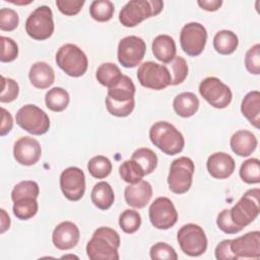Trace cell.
<instances>
[{
  "label": "cell",
  "instance_id": "6da1fadb",
  "mask_svg": "<svg viewBox=\"0 0 260 260\" xmlns=\"http://www.w3.org/2000/svg\"><path fill=\"white\" fill-rule=\"evenodd\" d=\"M119 234L108 226L96 229L86 245V254L90 260H118L120 247Z\"/></svg>",
  "mask_w": 260,
  "mask_h": 260
},
{
  "label": "cell",
  "instance_id": "7a4b0ae2",
  "mask_svg": "<svg viewBox=\"0 0 260 260\" xmlns=\"http://www.w3.org/2000/svg\"><path fill=\"white\" fill-rule=\"evenodd\" d=\"M135 85L130 77L123 75L120 81L108 88L106 107L108 112L116 117H127L134 110Z\"/></svg>",
  "mask_w": 260,
  "mask_h": 260
},
{
  "label": "cell",
  "instance_id": "3957f363",
  "mask_svg": "<svg viewBox=\"0 0 260 260\" xmlns=\"http://www.w3.org/2000/svg\"><path fill=\"white\" fill-rule=\"evenodd\" d=\"M149 139L154 146L169 155L180 153L185 146L182 133L167 121L155 122L150 127Z\"/></svg>",
  "mask_w": 260,
  "mask_h": 260
},
{
  "label": "cell",
  "instance_id": "277c9868",
  "mask_svg": "<svg viewBox=\"0 0 260 260\" xmlns=\"http://www.w3.org/2000/svg\"><path fill=\"white\" fill-rule=\"evenodd\" d=\"M164 2L160 0H131L119 13V20L126 27H133L144 19L159 14Z\"/></svg>",
  "mask_w": 260,
  "mask_h": 260
},
{
  "label": "cell",
  "instance_id": "5b68a950",
  "mask_svg": "<svg viewBox=\"0 0 260 260\" xmlns=\"http://www.w3.org/2000/svg\"><path fill=\"white\" fill-rule=\"evenodd\" d=\"M56 63L71 77L82 76L88 67V60L84 52L74 44H65L56 53Z\"/></svg>",
  "mask_w": 260,
  "mask_h": 260
},
{
  "label": "cell",
  "instance_id": "8992f818",
  "mask_svg": "<svg viewBox=\"0 0 260 260\" xmlns=\"http://www.w3.org/2000/svg\"><path fill=\"white\" fill-rule=\"evenodd\" d=\"M260 190L250 189L244 193L240 200L230 209L231 218L242 230L249 225L260 211Z\"/></svg>",
  "mask_w": 260,
  "mask_h": 260
},
{
  "label": "cell",
  "instance_id": "52a82bcc",
  "mask_svg": "<svg viewBox=\"0 0 260 260\" xmlns=\"http://www.w3.org/2000/svg\"><path fill=\"white\" fill-rule=\"evenodd\" d=\"M194 170V162L191 158L181 156L174 159L171 164L168 176L170 190L175 194L186 193L192 185Z\"/></svg>",
  "mask_w": 260,
  "mask_h": 260
},
{
  "label": "cell",
  "instance_id": "ba28073f",
  "mask_svg": "<svg viewBox=\"0 0 260 260\" xmlns=\"http://www.w3.org/2000/svg\"><path fill=\"white\" fill-rule=\"evenodd\" d=\"M16 124L32 135H43L50 128L49 116L36 105L21 107L15 116Z\"/></svg>",
  "mask_w": 260,
  "mask_h": 260
},
{
  "label": "cell",
  "instance_id": "9c48e42d",
  "mask_svg": "<svg viewBox=\"0 0 260 260\" xmlns=\"http://www.w3.org/2000/svg\"><path fill=\"white\" fill-rule=\"evenodd\" d=\"M177 240L181 250L188 256L197 257L207 249V238L203 229L195 223L184 224L178 232Z\"/></svg>",
  "mask_w": 260,
  "mask_h": 260
},
{
  "label": "cell",
  "instance_id": "30bf717a",
  "mask_svg": "<svg viewBox=\"0 0 260 260\" xmlns=\"http://www.w3.org/2000/svg\"><path fill=\"white\" fill-rule=\"evenodd\" d=\"M53 12L49 6L42 5L36 8L25 21L26 34L37 41L49 39L54 32Z\"/></svg>",
  "mask_w": 260,
  "mask_h": 260
},
{
  "label": "cell",
  "instance_id": "8fae6325",
  "mask_svg": "<svg viewBox=\"0 0 260 260\" xmlns=\"http://www.w3.org/2000/svg\"><path fill=\"white\" fill-rule=\"evenodd\" d=\"M139 83L150 89L161 90L171 85L172 76L167 66L152 61L142 63L137 70Z\"/></svg>",
  "mask_w": 260,
  "mask_h": 260
},
{
  "label": "cell",
  "instance_id": "7c38bea8",
  "mask_svg": "<svg viewBox=\"0 0 260 260\" xmlns=\"http://www.w3.org/2000/svg\"><path fill=\"white\" fill-rule=\"evenodd\" d=\"M199 92L201 96L215 109L226 108L233 99L231 88L219 78L214 76L206 77L200 82Z\"/></svg>",
  "mask_w": 260,
  "mask_h": 260
},
{
  "label": "cell",
  "instance_id": "4fadbf2b",
  "mask_svg": "<svg viewBox=\"0 0 260 260\" xmlns=\"http://www.w3.org/2000/svg\"><path fill=\"white\" fill-rule=\"evenodd\" d=\"M206 41V28L199 22H189L181 29V48L188 56L196 57L200 55L205 48Z\"/></svg>",
  "mask_w": 260,
  "mask_h": 260
},
{
  "label": "cell",
  "instance_id": "5bb4252c",
  "mask_svg": "<svg viewBox=\"0 0 260 260\" xmlns=\"http://www.w3.org/2000/svg\"><path fill=\"white\" fill-rule=\"evenodd\" d=\"M149 220L158 230H169L178 220V212L174 203L168 197L156 198L149 206Z\"/></svg>",
  "mask_w": 260,
  "mask_h": 260
},
{
  "label": "cell",
  "instance_id": "9a60e30c",
  "mask_svg": "<svg viewBox=\"0 0 260 260\" xmlns=\"http://www.w3.org/2000/svg\"><path fill=\"white\" fill-rule=\"evenodd\" d=\"M146 51L145 42L136 36L123 38L118 45V61L125 68H133L140 64Z\"/></svg>",
  "mask_w": 260,
  "mask_h": 260
},
{
  "label": "cell",
  "instance_id": "2e32d148",
  "mask_svg": "<svg viewBox=\"0 0 260 260\" xmlns=\"http://www.w3.org/2000/svg\"><path fill=\"white\" fill-rule=\"evenodd\" d=\"M60 188L70 201L80 200L85 192V176L81 169L69 167L60 175Z\"/></svg>",
  "mask_w": 260,
  "mask_h": 260
},
{
  "label": "cell",
  "instance_id": "e0dca14e",
  "mask_svg": "<svg viewBox=\"0 0 260 260\" xmlns=\"http://www.w3.org/2000/svg\"><path fill=\"white\" fill-rule=\"evenodd\" d=\"M231 249L237 259H259L260 233L258 231H254L232 240Z\"/></svg>",
  "mask_w": 260,
  "mask_h": 260
},
{
  "label": "cell",
  "instance_id": "ac0fdd59",
  "mask_svg": "<svg viewBox=\"0 0 260 260\" xmlns=\"http://www.w3.org/2000/svg\"><path fill=\"white\" fill-rule=\"evenodd\" d=\"M42 148L39 141L30 136L20 137L13 146V156L17 162L23 166H32L39 161Z\"/></svg>",
  "mask_w": 260,
  "mask_h": 260
},
{
  "label": "cell",
  "instance_id": "d6986e66",
  "mask_svg": "<svg viewBox=\"0 0 260 260\" xmlns=\"http://www.w3.org/2000/svg\"><path fill=\"white\" fill-rule=\"evenodd\" d=\"M80 233L75 223L72 221H62L53 231L52 241L54 246L59 250H70L74 248L79 241Z\"/></svg>",
  "mask_w": 260,
  "mask_h": 260
},
{
  "label": "cell",
  "instance_id": "ffe728a7",
  "mask_svg": "<svg viewBox=\"0 0 260 260\" xmlns=\"http://www.w3.org/2000/svg\"><path fill=\"white\" fill-rule=\"evenodd\" d=\"M206 168L211 177L222 180L229 178L234 173L236 162L230 154L219 151L209 155Z\"/></svg>",
  "mask_w": 260,
  "mask_h": 260
},
{
  "label": "cell",
  "instance_id": "44dd1931",
  "mask_svg": "<svg viewBox=\"0 0 260 260\" xmlns=\"http://www.w3.org/2000/svg\"><path fill=\"white\" fill-rule=\"evenodd\" d=\"M125 201L134 208H143L152 197V187L147 181L141 180L136 184L128 185L124 190Z\"/></svg>",
  "mask_w": 260,
  "mask_h": 260
},
{
  "label": "cell",
  "instance_id": "7402d4cb",
  "mask_svg": "<svg viewBox=\"0 0 260 260\" xmlns=\"http://www.w3.org/2000/svg\"><path fill=\"white\" fill-rule=\"evenodd\" d=\"M258 144L256 136L248 130H239L233 134L230 140L232 150L239 156H249L254 152Z\"/></svg>",
  "mask_w": 260,
  "mask_h": 260
},
{
  "label": "cell",
  "instance_id": "603a6c76",
  "mask_svg": "<svg viewBox=\"0 0 260 260\" xmlns=\"http://www.w3.org/2000/svg\"><path fill=\"white\" fill-rule=\"evenodd\" d=\"M28 77L30 83L40 89L50 87L55 81V73L53 68L46 62H36L31 65Z\"/></svg>",
  "mask_w": 260,
  "mask_h": 260
},
{
  "label": "cell",
  "instance_id": "cb8c5ba5",
  "mask_svg": "<svg viewBox=\"0 0 260 260\" xmlns=\"http://www.w3.org/2000/svg\"><path fill=\"white\" fill-rule=\"evenodd\" d=\"M152 53L162 63H171L176 57V44L174 39L168 35H158L152 41Z\"/></svg>",
  "mask_w": 260,
  "mask_h": 260
},
{
  "label": "cell",
  "instance_id": "d4e9b609",
  "mask_svg": "<svg viewBox=\"0 0 260 260\" xmlns=\"http://www.w3.org/2000/svg\"><path fill=\"white\" fill-rule=\"evenodd\" d=\"M241 112L246 119L255 127L259 128L260 124V92L253 90L248 92L241 104Z\"/></svg>",
  "mask_w": 260,
  "mask_h": 260
},
{
  "label": "cell",
  "instance_id": "484cf974",
  "mask_svg": "<svg viewBox=\"0 0 260 260\" xmlns=\"http://www.w3.org/2000/svg\"><path fill=\"white\" fill-rule=\"evenodd\" d=\"M173 108L178 116L182 118H189L198 111L199 100L193 92H181L175 96Z\"/></svg>",
  "mask_w": 260,
  "mask_h": 260
},
{
  "label": "cell",
  "instance_id": "4316f807",
  "mask_svg": "<svg viewBox=\"0 0 260 260\" xmlns=\"http://www.w3.org/2000/svg\"><path fill=\"white\" fill-rule=\"evenodd\" d=\"M90 198L94 206L102 210H107L114 203V190L109 183L105 181L99 182L93 186L90 193Z\"/></svg>",
  "mask_w": 260,
  "mask_h": 260
},
{
  "label": "cell",
  "instance_id": "83f0119b",
  "mask_svg": "<svg viewBox=\"0 0 260 260\" xmlns=\"http://www.w3.org/2000/svg\"><path fill=\"white\" fill-rule=\"evenodd\" d=\"M239 45L237 35L229 29H222L215 34L213 38V48L221 55H230L234 53Z\"/></svg>",
  "mask_w": 260,
  "mask_h": 260
},
{
  "label": "cell",
  "instance_id": "f1b7e54d",
  "mask_svg": "<svg viewBox=\"0 0 260 260\" xmlns=\"http://www.w3.org/2000/svg\"><path fill=\"white\" fill-rule=\"evenodd\" d=\"M123 74L121 73L120 68L115 64L111 62L103 63L99 66L96 69L95 77L98 81L108 88L116 85L120 79L122 78Z\"/></svg>",
  "mask_w": 260,
  "mask_h": 260
},
{
  "label": "cell",
  "instance_id": "f546056e",
  "mask_svg": "<svg viewBox=\"0 0 260 260\" xmlns=\"http://www.w3.org/2000/svg\"><path fill=\"white\" fill-rule=\"evenodd\" d=\"M69 101V93L62 87H53L49 89L45 96L47 108L53 112L64 111L67 108Z\"/></svg>",
  "mask_w": 260,
  "mask_h": 260
},
{
  "label": "cell",
  "instance_id": "4dcf8cb0",
  "mask_svg": "<svg viewBox=\"0 0 260 260\" xmlns=\"http://www.w3.org/2000/svg\"><path fill=\"white\" fill-rule=\"evenodd\" d=\"M39 209L37 198L34 197H23L16 201L13 204V213L14 215L21 220H26L34 217Z\"/></svg>",
  "mask_w": 260,
  "mask_h": 260
},
{
  "label": "cell",
  "instance_id": "1f68e13d",
  "mask_svg": "<svg viewBox=\"0 0 260 260\" xmlns=\"http://www.w3.org/2000/svg\"><path fill=\"white\" fill-rule=\"evenodd\" d=\"M119 175L126 183L136 184L143 179L145 173L135 160L127 159L120 165Z\"/></svg>",
  "mask_w": 260,
  "mask_h": 260
},
{
  "label": "cell",
  "instance_id": "d6a6232c",
  "mask_svg": "<svg viewBox=\"0 0 260 260\" xmlns=\"http://www.w3.org/2000/svg\"><path fill=\"white\" fill-rule=\"evenodd\" d=\"M131 159L135 160L143 169L145 175L151 174L157 166L156 154L154 153V151L147 147H140L136 149L133 152Z\"/></svg>",
  "mask_w": 260,
  "mask_h": 260
},
{
  "label": "cell",
  "instance_id": "836d02e7",
  "mask_svg": "<svg viewBox=\"0 0 260 260\" xmlns=\"http://www.w3.org/2000/svg\"><path fill=\"white\" fill-rule=\"evenodd\" d=\"M114 4L109 0H94L89 7L90 16L100 22L109 21L114 14Z\"/></svg>",
  "mask_w": 260,
  "mask_h": 260
},
{
  "label": "cell",
  "instance_id": "e575fe53",
  "mask_svg": "<svg viewBox=\"0 0 260 260\" xmlns=\"http://www.w3.org/2000/svg\"><path fill=\"white\" fill-rule=\"evenodd\" d=\"M87 170L93 178L105 179L112 172V162L104 155H95L89 159Z\"/></svg>",
  "mask_w": 260,
  "mask_h": 260
},
{
  "label": "cell",
  "instance_id": "d590c367",
  "mask_svg": "<svg viewBox=\"0 0 260 260\" xmlns=\"http://www.w3.org/2000/svg\"><path fill=\"white\" fill-rule=\"evenodd\" d=\"M240 177L247 184H258L260 182V161L258 158L245 160L240 168Z\"/></svg>",
  "mask_w": 260,
  "mask_h": 260
},
{
  "label": "cell",
  "instance_id": "8d00e7d4",
  "mask_svg": "<svg viewBox=\"0 0 260 260\" xmlns=\"http://www.w3.org/2000/svg\"><path fill=\"white\" fill-rule=\"evenodd\" d=\"M119 225L126 234H133L141 225V216L138 211L133 209L124 210L119 216Z\"/></svg>",
  "mask_w": 260,
  "mask_h": 260
},
{
  "label": "cell",
  "instance_id": "74e56055",
  "mask_svg": "<svg viewBox=\"0 0 260 260\" xmlns=\"http://www.w3.org/2000/svg\"><path fill=\"white\" fill-rule=\"evenodd\" d=\"M40 193L39 185L35 181H21L14 186L11 192L12 201H16L23 197L38 198Z\"/></svg>",
  "mask_w": 260,
  "mask_h": 260
},
{
  "label": "cell",
  "instance_id": "f35d334b",
  "mask_svg": "<svg viewBox=\"0 0 260 260\" xmlns=\"http://www.w3.org/2000/svg\"><path fill=\"white\" fill-rule=\"evenodd\" d=\"M171 68V85H178L182 83L188 75V65L186 60L181 56H176L170 63Z\"/></svg>",
  "mask_w": 260,
  "mask_h": 260
},
{
  "label": "cell",
  "instance_id": "ab89813d",
  "mask_svg": "<svg viewBox=\"0 0 260 260\" xmlns=\"http://www.w3.org/2000/svg\"><path fill=\"white\" fill-rule=\"evenodd\" d=\"M150 258L152 260H177L178 255L175 249L167 243H156L150 248Z\"/></svg>",
  "mask_w": 260,
  "mask_h": 260
},
{
  "label": "cell",
  "instance_id": "60d3db41",
  "mask_svg": "<svg viewBox=\"0 0 260 260\" xmlns=\"http://www.w3.org/2000/svg\"><path fill=\"white\" fill-rule=\"evenodd\" d=\"M246 69L255 75L260 73V45L255 44L246 53L245 56Z\"/></svg>",
  "mask_w": 260,
  "mask_h": 260
},
{
  "label": "cell",
  "instance_id": "b9f144b4",
  "mask_svg": "<svg viewBox=\"0 0 260 260\" xmlns=\"http://www.w3.org/2000/svg\"><path fill=\"white\" fill-rule=\"evenodd\" d=\"M19 17L16 11L10 8L0 9V29L3 31L14 30L18 26Z\"/></svg>",
  "mask_w": 260,
  "mask_h": 260
},
{
  "label": "cell",
  "instance_id": "7bdbcfd3",
  "mask_svg": "<svg viewBox=\"0 0 260 260\" xmlns=\"http://www.w3.org/2000/svg\"><path fill=\"white\" fill-rule=\"evenodd\" d=\"M2 79V89L0 94L1 103H10L13 102L19 92V86L16 81L11 78H5L1 76Z\"/></svg>",
  "mask_w": 260,
  "mask_h": 260
},
{
  "label": "cell",
  "instance_id": "ee69618b",
  "mask_svg": "<svg viewBox=\"0 0 260 260\" xmlns=\"http://www.w3.org/2000/svg\"><path fill=\"white\" fill-rule=\"evenodd\" d=\"M1 40V62H11L15 60L18 56V47L17 44L10 38L2 36Z\"/></svg>",
  "mask_w": 260,
  "mask_h": 260
},
{
  "label": "cell",
  "instance_id": "f6af8a7d",
  "mask_svg": "<svg viewBox=\"0 0 260 260\" xmlns=\"http://www.w3.org/2000/svg\"><path fill=\"white\" fill-rule=\"evenodd\" d=\"M216 224L220 231H222L225 234H237L242 231L241 228H239L237 224L234 223V221L231 218L230 209H223L219 212L216 218Z\"/></svg>",
  "mask_w": 260,
  "mask_h": 260
},
{
  "label": "cell",
  "instance_id": "bcb514c9",
  "mask_svg": "<svg viewBox=\"0 0 260 260\" xmlns=\"http://www.w3.org/2000/svg\"><path fill=\"white\" fill-rule=\"evenodd\" d=\"M56 5L61 13L72 16L77 14L84 5L83 0H57Z\"/></svg>",
  "mask_w": 260,
  "mask_h": 260
},
{
  "label": "cell",
  "instance_id": "7dc6e473",
  "mask_svg": "<svg viewBox=\"0 0 260 260\" xmlns=\"http://www.w3.org/2000/svg\"><path fill=\"white\" fill-rule=\"evenodd\" d=\"M232 240H223L221 241L214 250L215 258L218 260H236L237 257L233 253L231 249Z\"/></svg>",
  "mask_w": 260,
  "mask_h": 260
},
{
  "label": "cell",
  "instance_id": "c3c4849f",
  "mask_svg": "<svg viewBox=\"0 0 260 260\" xmlns=\"http://www.w3.org/2000/svg\"><path fill=\"white\" fill-rule=\"evenodd\" d=\"M1 112H2V122H1V128H0V135L5 136L12 129L13 119L10 113L6 111L4 108H1Z\"/></svg>",
  "mask_w": 260,
  "mask_h": 260
},
{
  "label": "cell",
  "instance_id": "681fc988",
  "mask_svg": "<svg viewBox=\"0 0 260 260\" xmlns=\"http://www.w3.org/2000/svg\"><path fill=\"white\" fill-rule=\"evenodd\" d=\"M197 4L206 11H215L222 5L221 0H198Z\"/></svg>",
  "mask_w": 260,
  "mask_h": 260
},
{
  "label": "cell",
  "instance_id": "f907efd6",
  "mask_svg": "<svg viewBox=\"0 0 260 260\" xmlns=\"http://www.w3.org/2000/svg\"><path fill=\"white\" fill-rule=\"evenodd\" d=\"M1 230L0 233L4 234L10 226V217L4 209H1Z\"/></svg>",
  "mask_w": 260,
  "mask_h": 260
},
{
  "label": "cell",
  "instance_id": "816d5d0a",
  "mask_svg": "<svg viewBox=\"0 0 260 260\" xmlns=\"http://www.w3.org/2000/svg\"><path fill=\"white\" fill-rule=\"evenodd\" d=\"M7 2H10V3H13V4H18V5H25V4H29L31 3L32 1L29 0V1H24V0H20V1H13V0H5Z\"/></svg>",
  "mask_w": 260,
  "mask_h": 260
}]
</instances>
